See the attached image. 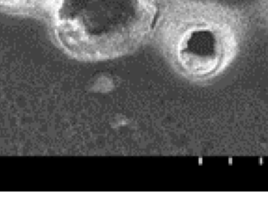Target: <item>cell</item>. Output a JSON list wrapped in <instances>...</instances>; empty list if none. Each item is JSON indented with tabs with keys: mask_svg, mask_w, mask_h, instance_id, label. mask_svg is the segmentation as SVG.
Segmentation results:
<instances>
[{
	"mask_svg": "<svg viewBox=\"0 0 268 204\" xmlns=\"http://www.w3.org/2000/svg\"><path fill=\"white\" fill-rule=\"evenodd\" d=\"M235 17L214 4L175 0L163 9L155 35L171 65L183 77L203 80L220 72L236 48Z\"/></svg>",
	"mask_w": 268,
	"mask_h": 204,
	"instance_id": "6da1fadb",
	"label": "cell"
}]
</instances>
